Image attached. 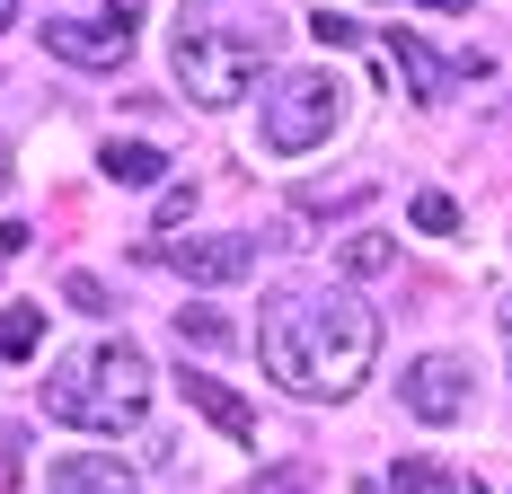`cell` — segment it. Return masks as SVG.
Masks as SVG:
<instances>
[{
	"label": "cell",
	"instance_id": "6da1fadb",
	"mask_svg": "<svg viewBox=\"0 0 512 494\" xmlns=\"http://www.w3.org/2000/svg\"><path fill=\"white\" fill-rule=\"evenodd\" d=\"M256 362L274 389L309 397V406H336L371 380L380 362V318L371 300L354 292H327V283H292L256 309Z\"/></svg>",
	"mask_w": 512,
	"mask_h": 494
},
{
	"label": "cell",
	"instance_id": "7a4b0ae2",
	"mask_svg": "<svg viewBox=\"0 0 512 494\" xmlns=\"http://www.w3.org/2000/svg\"><path fill=\"white\" fill-rule=\"evenodd\" d=\"M45 415L53 424H80V433H133L151 415V353L98 336V345L62 353L45 371Z\"/></svg>",
	"mask_w": 512,
	"mask_h": 494
},
{
	"label": "cell",
	"instance_id": "3957f363",
	"mask_svg": "<svg viewBox=\"0 0 512 494\" xmlns=\"http://www.w3.org/2000/svg\"><path fill=\"white\" fill-rule=\"evenodd\" d=\"M265 45H274V36L186 18V27H177V45H168V62H177V89H186L195 106H239V98L256 89V71H265Z\"/></svg>",
	"mask_w": 512,
	"mask_h": 494
},
{
	"label": "cell",
	"instance_id": "277c9868",
	"mask_svg": "<svg viewBox=\"0 0 512 494\" xmlns=\"http://www.w3.org/2000/svg\"><path fill=\"white\" fill-rule=\"evenodd\" d=\"M336 124H345V80L336 71H292V80H274V98L256 106V142L274 150V159L318 150Z\"/></svg>",
	"mask_w": 512,
	"mask_h": 494
},
{
	"label": "cell",
	"instance_id": "5b68a950",
	"mask_svg": "<svg viewBox=\"0 0 512 494\" xmlns=\"http://www.w3.org/2000/svg\"><path fill=\"white\" fill-rule=\"evenodd\" d=\"M142 0H106V18H45V53H62L71 71H124L133 62V27Z\"/></svg>",
	"mask_w": 512,
	"mask_h": 494
},
{
	"label": "cell",
	"instance_id": "8992f818",
	"mask_svg": "<svg viewBox=\"0 0 512 494\" xmlns=\"http://www.w3.org/2000/svg\"><path fill=\"white\" fill-rule=\"evenodd\" d=\"M468 397H477V380H468L460 353H424V362H407V380H398V406H407L415 424H460Z\"/></svg>",
	"mask_w": 512,
	"mask_h": 494
},
{
	"label": "cell",
	"instance_id": "52a82bcc",
	"mask_svg": "<svg viewBox=\"0 0 512 494\" xmlns=\"http://www.w3.org/2000/svg\"><path fill=\"white\" fill-rule=\"evenodd\" d=\"M168 265H177L186 283L221 292V283H248V274H256V247H248V239H230V230H212V239H186V247H168Z\"/></svg>",
	"mask_w": 512,
	"mask_h": 494
},
{
	"label": "cell",
	"instance_id": "ba28073f",
	"mask_svg": "<svg viewBox=\"0 0 512 494\" xmlns=\"http://www.w3.org/2000/svg\"><path fill=\"white\" fill-rule=\"evenodd\" d=\"M177 397H186L204 424H221L230 442H256V406L230 389V380H212V371H177Z\"/></svg>",
	"mask_w": 512,
	"mask_h": 494
},
{
	"label": "cell",
	"instance_id": "9c48e42d",
	"mask_svg": "<svg viewBox=\"0 0 512 494\" xmlns=\"http://www.w3.org/2000/svg\"><path fill=\"white\" fill-rule=\"evenodd\" d=\"M45 494H133V477H124L115 459H53Z\"/></svg>",
	"mask_w": 512,
	"mask_h": 494
},
{
	"label": "cell",
	"instance_id": "30bf717a",
	"mask_svg": "<svg viewBox=\"0 0 512 494\" xmlns=\"http://www.w3.org/2000/svg\"><path fill=\"white\" fill-rule=\"evenodd\" d=\"M389 477H398V494H486V477H468L451 459H398Z\"/></svg>",
	"mask_w": 512,
	"mask_h": 494
},
{
	"label": "cell",
	"instance_id": "8fae6325",
	"mask_svg": "<svg viewBox=\"0 0 512 494\" xmlns=\"http://www.w3.org/2000/svg\"><path fill=\"white\" fill-rule=\"evenodd\" d=\"M106 177L115 186H159L168 177V150L159 142H106Z\"/></svg>",
	"mask_w": 512,
	"mask_h": 494
},
{
	"label": "cell",
	"instance_id": "7c38bea8",
	"mask_svg": "<svg viewBox=\"0 0 512 494\" xmlns=\"http://www.w3.org/2000/svg\"><path fill=\"white\" fill-rule=\"evenodd\" d=\"M389 53L407 62V89H415V106H433L442 89H451V71H442V62L424 53V36H407V27H398V36H389Z\"/></svg>",
	"mask_w": 512,
	"mask_h": 494
},
{
	"label": "cell",
	"instance_id": "4fadbf2b",
	"mask_svg": "<svg viewBox=\"0 0 512 494\" xmlns=\"http://www.w3.org/2000/svg\"><path fill=\"white\" fill-rule=\"evenodd\" d=\"M36 345H45V309L36 300H9L0 309V353L9 362H36Z\"/></svg>",
	"mask_w": 512,
	"mask_h": 494
},
{
	"label": "cell",
	"instance_id": "5bb4252c",
	"mask_svg": "<svg viewBox=\"0 0 512 494\" xmlns=\"http://www.w3.org/2000/svg\"><path fill=\"white\" fill-rule=\"evenodd\" d=\"M177 336H186V345H204V353H230V345H239V327H230L212 300H186V309H177Z\"/></svg>",
	"mask_w": 512,
	"mask_h": 494
},
{
	"label": "cell",
	"instance_id": "9a60e30c",
	"mask_svg": "<svg viewBox=\"0 0 512 494\" xmlns=\"http://www.w3.org/2000/svg\"><path fill=\"white\" fill-rule=\"evenodd\" d=\"M336 265H345L354 283H371V274H389V265H398V239H380V230H354V239L336 247Z\"/></svg>",
	"mask_w": 512,
	"mask_h": 494
},
{
	"label": "cell",
	"instance_id": "2e32d148",
	"mask_svg": "<svg viewBox=\"0 0 512 494\" xmlns=\"http://www.w3.org/2000/svg\"><path fill=\"white\" fill-rule=\"evenodd\" d=\"M380 186L371 177H345V186H301V212H354V203H371Z\"/></svg>",
	"mask_w": 512,
	"mask_h": 494
},
{
	"label": "cell",
	"instance_id": "e0dca14e",
	"mask_svg": "<svg viewBox=\"0 0 512 494\" xmlns=\"http://www.w3.org/2000/svg\"><path fill=\"white\" fill-rule=\"evenodd\" d=\"M407 212H415V230H424V239H451V230H460V203H451V195H415Z\"/></svg>",
	"mask_w": 512,
	"mask_h": 494
},
{
	"label": "cell",
	"instance_id": "ac0fdd59",
	"mask_svg": "<svg viewBox=\"0 0 512 494\" xmlns=\"http://www.w3.org/2000/svg\"><path fill=\"white\" fill-rule=\"evenodd\" d=\"M186 212H195V177H186V186H168V195H159V230H186Z\"/></svg>",
	"mask_w": 512,
	"mask_h": 494
},
{
	"label": "cell",
	"instance_id": "d6986e66",
	"mask_svg": "<svg viewBox=\"0 0 512 494\" xmlns=\"http://www.w3.org/2000/svg\"><path fill=\"white\" fill-rule=\"evenodd\" d=\"M62 300H71V309H89V318H106V283H98V274H71Z\"/></svg>",
	"mask_w": 512,
	"mask_h": 494
},
{
	"label": "cell",
	"instance_id": "ffe728a7",
	"mask_svg": "<svg viewBox=\"0 0 512 494\" xmlns=\"http://www.w3.org/2000/svg\"><path fill=\"white\" fill-rule=\"evenodd\" d=\"M309 36H318V45H336V53H345V45H362V27H354V18H327V9L309 18Z\"/></svg>",
	"mask_w": 512,
	"mask_h": 494
},
{
	"label": "cell",
	"instance_id": "44dd1931",
	"mask_svg": "<svg viewBox=\"0 0 512 494\" xmlns=\"http://www.w3.org/2000/svg\"><path fill=\"white\" fill-rule=\"evenodd\" d=\"M248 494H309V477H301V468H292V459H283V468H265V477H256Z\"/></svg>",
	"mask_w": 512,
	"mask_h": 494
},
{
	"label": "cell",
	"instance_id": "7402d4cb",
	"mask_svg": "<svg viewBox=\"0 0 512 494\" xmlns=\"http://www.w3.org/2000/svg\"><path fill=\"white\" fill-rule=\"evenodd\" d=\"M9 256H27V221H0V265Z\"/></svg>",
	"mask_w": 512,
	"mask_h": 494
},
{
	"label": "cell",
	"instance_id": "603a6c76",
	"mask_svg": "<svg viewBox=\"0 0 512 494\" xmlns=\"http://www.w3.org/2000/svg\"><path fill=\"white\" fill-rule=\"evenodd\" d=\"M495 327H504V353H512V292H504V309H495Z\"/></svg>",
	"mask_w": 512,
	"mask_h": 494
},
{
	"label": "cell",
	"instance_id": "cb8c5ba5",
	"mask_svg": "<svg viewBox=\"0 0 512 494\" xmlns=\"http://www.w3.org/2000/svg\"><path fill=\"white\" fill-rule=\"evenodd\" d=\"M424 9H442V18H460V9H468V0H424Z\"/></svg>",
	"mask_w": 512,
	"mask_h": 494
},
{
	"label": "cell",
	"instance_id": "d4e9b609",
	"mask_svg": "<svg viewBox=\"0 0 512 494\" xmlns=\"http://www.w3.org/2000/svg\"><path fill=\"white\" fill-rule=\"evenodd\" d=\"M9 18H18V0H0V27H9Z\"/></svg>",
	"mask_w": 512,
	"mask_h": 494
}]
</instances>
